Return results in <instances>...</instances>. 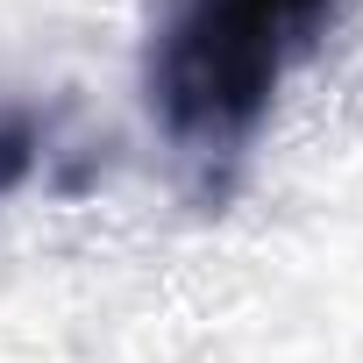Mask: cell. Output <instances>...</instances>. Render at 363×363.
Listing matches in <instances>:
<instances>
[{
  "instance_id": "6da1fadb",
  "label": "cell",
  "mask_w": 363,
  "mask_h": 363,
  "mask_svg": "<svg viewBox=\"0 0 363 363\" xmlns=\"http://www.w3.org/2000/svg\"><path fill=\"white\" fill-rule=\"evenodd\" d=\"M335 0H164L150 36V114L186 157H235L285 65L320 43Z\"/></svg>"
}]
</instances>
